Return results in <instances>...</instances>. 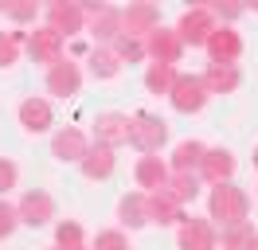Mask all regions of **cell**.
I'll return each instance as SVG.
<instances>
[{
  "instance_id": "obj_1",
  "label": "cell",
  "mask_w": 258,
  "mask_h": 250,
  "mask_svg": "<svg viewBox=\"0 0 258 250\" xmlns=\"http://www.w3.org/2000/svg\"><path fill=\"white\" fill-rule=\"evenodd\" d=\"M250 215V200H246V192L235 184H215L208 196V219H215V227H239L246 223Z\"/></svg>"
},
{
  "instance_id": "obj_2",
  "label": "cell",
  "mask_w": 258,
  "mask_h": 250,
  "mask_svg": "<svg viewBox=\"0 0 258 250\" xmlns=\"http://www.w3.org/2000/svg\"><path fill=\"white\" fill-rule=\"evenodd\" d=\"M129 145L141 156H157L168 145V121H161L157 113H129Z\"/></svg>"
},
{
  "instance_id": "obj_3",
  "label": "cell",
  "mask_w": 258,
  "mask_h": 250,
  "mask_svg": "<svg viewBox=\"0 0 258 250\" xmlns=\"http://www.w3.org/2000/svg\"><path fill=\"white\" fill-rule=\"evenodd\" d=\"M82 16H86V31L98 39V47H113V39L121 35V8H110V4H82Z\"/></svg>"
},
{
  "instance_id": "obj_4",
  "label": "cell",
  "mask_w": 258,
  "mask_h": 250,
  "mask_svg": "<svg viewBox=\"0 0 258 250\" xmlns=\"http://www.w3.org/2000/svg\"><path fill=\"white\" fill-rule=\"evenodd\" d=\"M208 98L211 94L204 90V78L200 75H184V71L176 75L172 90H168V102H172L176 113H200V109L208 106Z\"/></svg>"
},
{
  "instance_id": "obj_5",
  "label": "cell",
  "mask_w": 258,
  "mask_h": 250,
  "mask_svg": "<svg viewBox=\"0 0 258 250\" xmlns=\"http://www.w3.org/2000/svg\"><path fill=\"white\" fill-rule=\"evenodd\" d=\"M47 28L59 35V39H75L86 31V16H82V4L75 0H55L47 8Z\"/></svg>"
},
{
  "instance_id": "obj_6",
  "label": "cell",
  "mask_w": 258,
  "mask_h": 250,
  "mask_svg": "<svg viewBox=\"0 0 258 250\" xmlns=\"http://www.w3.org/2000/svg\"><path fill=\"white\" fill-rule=\"evenodd\" d=\"M215 28H219V24H215L211 8H188V12L180 16V24H176V35H180L184 47H204Z\"/></svg>"
},
{
  "instance_id": "obj_7",
  "label": "cell",
  "mask_w": 258,
  "mask_h": 250,
  "mask_svg": "<svg viewBox=\"0 0 258 250\" xmlns=\"http://www.w3.org/2000/svg\"><path fill=\"white\" fill-rule=\"evenodd\" d=\"M176 246L180 250H219V231L208 219H184L176 231Z\"/></svg>"
},
{
  "instance_id": "obj_8",
  "label": "cell",
  "mask_w": 258,
  "mask_h": 250,
  "mask_svg": "<svg viewBox=\"0 0 258 250\" xmlns=\"http://www.w3.org/2000/svg\"><path fill=\"white\" fill-rule=\"evenodd\" d=\"M16 215H20L24 227H47L51 219H55V200H51V192H43V188L28 192V196L16 203Z\"/></svg>"
},
{
  "instance_id": "obj_9",
  "label": "cell",
  "mask_w": 258,
  "mask_h": 250,
  "mask_svg": "<svg viewBox=\"0 0 258 250\" xmlns=\"http://www.w3.org/2000/svg\"><path fill=\"white\" fill-rule=\"evenodd\" d=\"M145 55L153 62H164V67H176L184 59V43H180L176 28H157L153 35L145 39Z\"/></svg>"
},
{
  "instance_id": "obj_10",
  "label": "cell",
  "mask_w": 258,
  "mask_h": 250,
  "mask_svg": "<svg viewBox=\"0 0 258 250\" xmlns=\"http://www.w3.org/2000/svg\"><path fill=\"white\" fill-rule=\"evenodd\" d=\"M204 47H208L211 62H219V67H235V62L242 59V35L235 28H223V24L211 31V39Z\"/></svg>"
},
{
  "instance_id": "obj_11",
  "label": "cell",
  "mask_w": 258,
  "mask_h": 250,
  "mask_svg": "<svg viewBox=\"0 0 258 250\" xmlns=\"http://www.w3.org/2000/svg\"><path fill=\"white\" fill-rule=\"evenodd\" d=\"M157 28H161V12L153 4H129V8H121V35L149 39Z\"/></svg>"
},
{
  "instance_id": "obj_12",
  "label": "cell",
  "mask_w": 258,
  "mask_h": 250,
  "mask_svg": "<svg viewBox=\"0 0 258 250\" xmlns=\"http://www.w3.org/2000/svg\"><path fill=\"white\" fill-rule=\"evenodd\" d=\"M86 153H90V141H86V133L79 125H67V129H59L51 137V156L63 160V164H79Z\"/></svg>"
},
{
  "instance_id": "obj_13",
  "label": "cell",
  "mask_w": 258,
  "mask_h": 250,
  "mask_svg": "<svg viewBox=\"0 0 258 250\" xmlns=\"http://www.w3.org/2000/svg\"><path fill=\"white\" fill-rule=\"evenodd\" d=\"M94 145H106V149H117V145H129V113H117V109H106L98 113L94 121Z\"/></svg>"
},
{
  "instance_id": "obj_14",
  "label": "cell",
  "mask_w": 258,
  "mask_h": 250,
  "mask_svg": "<svg viewBox=\"0 0 258 250\" xmlns=\"http://www.w3.org/2000/svg\"><path fill=\"white\" fill-rule=\"evenodd\" d=\"M235 168H239V160H235L231 149H208V153H204V164H200V180H208L211 188L231 184Z\"/></svg>"
},
{
  "instance_id": "obj_15",
  "label": "cell",
  "mask_w": 258,
  "mask_h": 250,
  "mask_svg": "<svg viewBox=\"0 0 258 250\" xmlns=\"http://www.w3.org/2000/svg\"><path fill=\"white\" fill-rule=\"evenodd\" d=\"M24 47H28V55H32L35 62H43L47 71L55 67V62H63V39H59L51 28H35Z\"/></svg>"
},
{
  "instance_id": "obj_16",
  "label": "cell",
  "mask_w": 258,
  "mask_h": 250,
  "mask_svg": "<svg viewBox=\"0 0 258 250\" xmlns=\"http://www.w3.org/2000/svg\"><path fill=\"white\" fill-rule=\"evenodd\" d=\"M82 90V67L79 62H55L47 71V94H55V98H75V94Z\"/></svg>"
},
{
  "instance_id": "obj_17",
  "label": "cell",
  "mask_w": 258,
  "mask_h": 250,
  "mask_svg": "<svg viewBox=\"0 0 258 250\" xmlns=\"http://www.w3.org/2000/svg\"><path fill=\"white\" fill-rule=\"evenodd\" d=\"M168 176H172V168L164 164L161 156H141V160H137V168H133V180H137V188H141L145 196H153V192H164Z\"/></svg>"
},
{
  "instance_id": "obj_18",
  "label": "cell",
  "mask_w": 258,
  "mask_h": 250,
  "mask_svg": "<svg viewBox=\"0 0 258 250\" xmlns=\"http://www.w3.org/2000/svg\"><path fill=\"white\" fill-rule=\"evenodd\" d=\"M20 125L28 133H47L55 125V109H51L47 98H24L20 102Z\"/></svg>"
},
{
  "instance_id": "obj_19",
  "label": "cell",
  "mask_w": 258,
  "mask_h": 250,
  "mask_svg": "<svg viewBox=\"0 0 258 250\" xmlns=\"http://www.w3.org/2000/svg\"><path fill=\"white\" fill-rule=\"evenodd\" d=\"M79 168L86 180H110L113 168H117V156H113V149H106V145H90V153L79 160Z\"/></svg>"
},
{
  "instance_id": "obj_20",
  "label": "cell",
  "mask_w": 258,
  "mask_h": 250,
  "mask_svg": "<svg viewBox=\"0 0 258 250\" xmlns=\"http://www.w3.org/2000/svg\"><path fill=\"white\" fill-rule=\"evenodd\" d=\"M184 207H180L168 192H153L149 196V223H161V227H180L184 223Z\"/></svg>"
},
{
  "instance_id": "obj_21",
  "label": "cell",
  "mask_w": 258,
  "mask_h": 250,
  "mask_svg": "<svg viewBox=\"0 0 258 250\" xmlns=\"http://www.w3.org/2000/svg\"><path fill=\"white\" fill-rule=\"evenodd\" d=\"M200 78H204V90H208V94H235L242 86L239 67H219V62H211Z\"/></svg>"
},
{
  "instance_id": "obj_22",
  "label": "cell",
  "mask_w": 258,
  "mask_h": 250,
  "mask_svg": "<svg viewBox=\"0 0 258 250\" xmlns=\"http://www.w3.org/2000/svg\"><path fill=\"white\" fill-rule=\"evenodd\" d=\"M117 215H121V223H125L129 231L145 227V223H149V196H145V192H129V196H121Z\"/></svg>"
},
{
  "instance_id": "obj_23",
  "label": "cell",
  "mask_w": 258,
  "mask_h": 250,
  "mask_svg": "<svg viewBox=\"0 0 258 250\" xmlns=\"http://www.w3.org/2000/svg\"><path fill=\"white\" fill-rule=\"evenodd\" d=\"M204 153H208V145L204 141H180L176 149H172V172H200L204 164Z\"/></svg>"
},
{
  "instance_id": "obj_24",
  "label": "cell",
  "mask_w": 258,
  "mask_h": 250,
  "mask_svg": "<svg viewBox=\"0 0 258 250\" xmlns=\"http://www.w3.org/2000/svg\"><path fill=\"white\" fill-rule=\"evenodd\" d=\"M200 184H204V180H200V172H172V176H168V184H164V192L184 207V203H192L196 196H200Z\"/></svg>"
},
{
  "instance_id": "obj_25",
  "label": "cell",
  "mask_w": 258,
  "mask_h": 250,
  "mask_svg": "<svg viewBox=\"0 0 258 250\" xmlns=\"http://www.w3.org/2000/svg\"><path fill=\"white\" fill-rule=\"evenodd\" d=\"M86 62H90V75H94L98 82H110V78L121 75V59L113 55L110 47H94V51L86 55Z\"/></svg>"
},
{
  "instance_id": "obj_26",
  "label": "cell",
  "mask_w": 258,
  "mask_h": 250,
  "mask_svg": "<svg viewBox=\"0 0 258 250\" xmlns=\"http://www.w3.org/2000/svg\"><path fill=\"white\" fill-rule=\"evenodd\" d=\"M176 67H164V62H149L145 71V90L149 94H168L172 90V82H176Z\"/></svg>"
},
{
  "instance_id": "obj_27",
  "label": "cell",
  "mask_w": 258,
  "mask_h": 250,
  "mask_svg": "<svg viewBox=\"0 0 258 250\" xmlns=\"http://www.w3.org/2000/svg\"><path fill=\"white\" fill-rule=\"evenodd\" d=\"M55 246L59 250H86V231H82V223L63 219V223L55 227Z\"/></svg>"
},
{
  "instance_id": "obj_28",
  "label": "cell",
  "mask_w": 258,
  "mask_h": 250,
  "mask_svg": "<svg viewBox=\"0 0 258 250\" xmlns=\"http://www.w3.org/2000/svg\"><path fill=\"white\" fill-rule=\"evenodd\" d=\"M254 223L246 219V223H239V227H227L223 234H219V246L223 250H250V242H254Z\"/></svg>"
},
{
  "instance_id": "obj_29",
  "label": "cell",
  "mask_w": 258,
  "mask_h": 250,
  "mask_svg": "<svg viewBox=\"0 0 258 250\" xmlns=\"http://www.w3.org/2000/svg\"><path fill=\"white\" fill-rule=\"evenodd\" d=\"M24 43H28V35H24V31H0V71L20 62Z\"/></svg>"
},
{
  "instance_id": "obj_30",
  "label": "cell",
  "mask_w": 258,
  "mask_h": 250,
  "mask_svg": "<svg viewBox=\"0 0 258 250\" xmlns=\"http://www.w3.org/2000/svg\"><path fill=\"white\" fill-rule=\"evenodd\" d=\"M110 51L121 62H141V59H149V55H145V39H133V35H117Z\"/></svg>"
},
{
  "instance_id": "obj_31",
  "label": "cell",
  "mask_w": 258,
  "mask_h": 250,
  "mask_svg": "<svg viewBox=\"0 0 258 250\" xmlns=\"http://www.w3.org/2000/svg\"><path fill=\"white\" fill-rule=\"evenodd\" d=\"M4 16H8V20H16V24H32L35 16H39V4H35V0H24V4H4Z\"/></svg>"
},
{
  "instance_id": "obj_32",
  "label": "cell",
  "mask_w": 258,
  "mask_h": 250,
  "mask_svg": "<svg viewBox=\"0 0 258 250\" xmlns=\"http://www.w3.org/2000/svg\"><path fill=\"white\" fill-rule=\"evenodd\" d=\"M94 250H129V238L121 231H98Z\"/></svg>"
},
{
  "instance_id": "obj_33",
  "label": "cell",
  "mask_w": 258,
  "mask_h": 250,
  "mask_svg": "<svg viewBox=\"0 0 258 250\" xmlns=\"http://www.w3.org/2000/svg\"><path fill=\"white\" fill-rule=\"evenodd\" d=\"M16 180H20V168H16V160L0 156V196H8V192L16 188Z\"/></svg>"
},
{
  "instance_id": "obj_34",
  "label": "cell",
  "mask_w": 258,
  "mask_h": 250,
  "mask_svg": "<svg viewBox=\"0 0 258 250\" xmlns=\"http://www.w3.org/2000/svg\"><path fill=\"white\" fill-rule=\"evenodd\" d=\"M20 227V215H16V207L8 200H0V238H8V234Z\"/></svg>"
},
{
  "instance_id": "obj_35",
  "label": "cell",
  "mask_w": 258,
  "mask_h": 250,
  "mask_svg": "<svg viewBox=\"0 0 258 250\" xmlns=\"http://www.w3.org/2000/svg\"><path fill=\"white\" fill-rule=\"evenodd\" d=\"M211 16H215V20H223V28H231V20H239V16H242V4H215Z\"/></svg>"
},
{
  "instance_id": "obj_36",
  "label": "cell",
  "mask_w": 258,
  "mask_h": 250,
  "mask_svg": "<svg viewBox=\"0 0 258 250\" xmlns=\"http://www.w3.org/2000/svg\"><path fill=\"white\" fill-rule=\"evenodd\" d=\"M250 250H258V234H254V242H250Z\"/></svg>"
},
{
  "instance_id": "obj_37",
  "label": "cell",
  "mask_w": 258,
  "mask_h": 250,
  "mask_svg": "<svg viewBox=\"0 0 258 250\" xmlns=\"http://www.w3.org/2000/svg\"><path fill=\"white\" fill-rule=\"evenodd\" d=\"M254 168H258V149H254Z\"/></svg>"
},
{
  "instance_id": "obj_38",
  "label": "cell",
  "mask_w": 258,
  "mask_h": 250,
  "mask_svg": "<svg viewBox=\"0 0 258 250\" xmlns=\"http://www.w3.org/2000/svg\"><path fill=\"white\" fill-rule=\"evenodd\" d=\"M51 250H59V246H51Z\"/></svg>"
}]
</instances>
